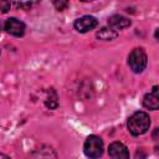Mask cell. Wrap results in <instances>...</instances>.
I'll return each mask as SVG.
<instances>
[{
  "mask_svg": "<svg viewBox=\"0 0 159 159\" xmlns=\"http://www.w3.org/2000/svg\"><path fill=\"white\" fill-rule=\"evenodd\" d=\"M118 36V32L114 31L113 29L111 27H102L98 32H97V37L99 40H103V41H111L113 39H116Z\"/></svg>",
  "mask_w": 159,
  "mask_h": 159,
  "instance_id": "obj_10",
  "label": "cell"
},
{
  "mask_svg": "<svg viewBox=\"0 0 159 159\" xmlns=\"http://www.w3.org/2000/svg\"><path fill=\"white\" fill-rule=\"evenodd\" d=\"M0 159H10V158H9L7 155H5L4 153H1V152H0Z\"/></svg>",
  "mask_w": 159,
  "mask_h": 159,
  "instance_id": "obj_14",
  "label": "cell"
},
{
  "mask_svg": "<svg viewBox=\"0 0 159 159\" xmlns=\"http://www.w3.org/2000/svg\"><path fill=\"white\" fill-rule=\"evenodd\" d=\"M15 5L16 6H20V7H25V9H27V7L31 6L30 2H15Z\"/></svg>",
  "mask_w": 159,
  "mask_h": 159,
  "instance_id": "obj_13",
  "label": "cell"
},
{
  "mask_svg": "<svg viewBox=\"0 0 159 159\" xmlns=\"http://www.w3.org/2000/svg\"><path fill=\"white\" fill-rule=\"evenodd\" d=\"M0 10L2 12H6L7 10H10V2L9 1H0Z\"/></svg>",
  "mask_w": 159,
  "mask_h": 159,
  "instance_id": "obj_12",
  "label": "cell"
},
{
  "mask_svg": "<svg viewBox=\"0 0 159 159\" xmlns=\"http://www.w3.org/2000/svg\"><path fill=\"white\" fill-rule=\"evenodd\" d=\"M31 159H57V155L51 148L41 147L34 150V153L31 154Z\"/></svg>",
  "mask_w": 159,
  "mask_h": 159,
  "instance_id": "obj_9",
  "label": "cell"
},
{
  "mask_svg": "<svg viewBox=\"0 0 159 159\" xmlns=\"http://www.w3.org/2000/svg\"><path fill=\"white\" fill-rule=\"evenodd\" d=\"M97 25H98L97 19L93 17V16H89V15H84V16L77 19L73 24L75 29L78 32H88V31L93 30Z\"/></svg>",
  "mask_w": 159,
  "mask_h": 159,
  "instance_id": "obj_4",
  "label": "cell"
},
{
  "mask_svg": "<svg viewBox=\"0 0 159 159\" xmlns=\"http://www.w3.org/2000/svg\"><path fill=\"white\" fill-rule=\"evenodd\" d=\"M84 154L91 159H98L103 153V142L97 135H89L83 145Z\"/></svg>",
  "mask_w": 159,
  "mask_h": 159,
  "instance_id": "obj_3",
  "label": "cell"
},
{
  "mask_svg": "<svg viewBox=\"0 0 159 159\" xmlns=\"http://www.w3.org/2000/svg\"><path fill=\"white\" fill-rule=\"evenodd\" d=\"M53 5L57 7V10H63V9L68 5V2H67V1H55Z\"/></svg>",
  "mask_w": 159,
  "mask_h": 159,
  "instance_id": "obj_11",
  "label": "cell"
},
{
  "mask_svg": "<svg viewBox=\"0 0 159 159\" xmlns=\"http://www.w3.org/2000/svg\"><path fill=\"white\" fill-rule=\"evenodd\" d=\"M108 154L112 159H129V152L120 142H113L108 148Z\"/></svg>",
  "mask_w": 159,
  "mask_h": 159,
  "instance_id": "obj_6",
  "label": "cell"
},
{
  "mask_svg": "<svg viewBox=\"0 0 159 159\" xmlns=\"http://www.w3.org/2000/svg\"><path fill=\"white\" fill-rule=\"evenodd\" d=\"M143 106L148 109L157 111L159 108V96H158V86H154L152 92L144 96L143 98Z\"/></svg>",
  "mask_w": 159,
  "mask_h": 159,
  "instance_id": "obj_7",
  "label": "cell"
},
{
  "mask_svg": "<svg viewBox=\"0 0 159 159\" xmlns=\"http://www.w3.org/2000/svg\"><path fill=\"white\" fill-rule=\"evenodd\" d=\"M150 127L149 114L145 112H135L128 119V129L133 135L144 134Z\"/></svg>",
  "mask_w": 159,
  "mask_h": 159,
  "instance_id": "obj_1",
  "label": "cell"
},
{
  "mask_svg": "<svg viewBox=\"0 0 159 159\" xmlns=\"http://www.w3.org/2000/svg\"><path fill=\"white\" fill-rule=\"evenodd\" d=\"M5 30L7 34L12 35V36H16V37H20L25 34V24L15 17H10L6 20L5 22Z\"/></svg>",
  "mask_w": 159,
  "mask_h": 159,
  "instance_id": "obj_5",
  "label": "cell"
},
{
  "mask_svg": "<svg viewBox=\"0 0 159 159\" xmlns=\"http://www.w3.org/2000/svg\"><path fill=\"white\" fill-rule=\"evenodd\" d=\"M130 25V21L122 16V15H112L109 19H108V27L113 29L114 31L118 32V30H122L124 27H128Z\"/></svg>",
  "mask_w": 159,
  "mask_h": 159,
  "instance_id": "obj_8",
  "label": "cell"
},
{
  "mask_svg": "<svg viewBox=\"0 0 159 159\" xmlns=\"http://www.w3.org/2000/svg\"><path fill=\"white\" fill-rule=\"evenodd\" d=\"M147 53L143 48H134L128 56V65L130 70L135 73H140L147 67Z\"/></svg>",
  "mask_w": 159,
  "mask_h": 159,
  "instance_id": "obj_2",
  "label": "cell"
}]
</instances>
